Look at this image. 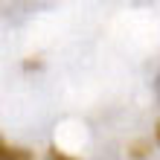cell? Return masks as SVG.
<instances>
[{"label": "cell", "mask_w": 160, "mask_h": 160, "mask_svg": "<svg viewBox=\"0 0 160 160\" xmlns=\"http://www.w3.org/2000/svg\"><path fill=\"white\" fill-rule=\"evenodd\" d=\"M0 160H35V154H32V148L12 146V143H3L0 140Z\"/></svg>", "instance_id": "6da1fadb"}, {"label": "cell", "mask_w": 160, "mask_h": 160, "mask_svg": "<svg viewBox=\"0 0 160 160\" xmlns=\"http://www.w3.org/2000/svg\"><path fill=\"white\" fill-rule=\"evenodd\" d=\"M148 154H152V146H148L146 140H137V143L128 148V157L131 160H148Z\"/></svg>", "instance_id": "7a4b0ae2"}, {"label": "cell", "mask_w": 160, "mask_h": 160, "mask_svg": "<svg viewBox=\"0 0 160 160\" xmlns=\"http://www.w3.org/2000/svg\"><path fill=\"white\" fill-rule=\"evenodd\" d=\"M44 160H76V157H70V154H64L61 148L50 146V148H47V157H44Z\"/></svg>", "instance_id": "3957f363"}, {"label": "cell", "mask_w": 160, "mask_h": 160, "mask_svg": "<svg viewBox=\"0 0 160 160\" xmlns=\"http://www.w3.org/2000/svg\"><path fill=\"white\" fill-rule=\"evenodd\" d=\"M154 140H157V146H160V119H157V125H154Z\"/></svg>", "instance_id": "277c9868"}, {"label": "cell", "mask_w": 160, "mask_h": 160, "mask_svg": "<svg viewBox=\"0 0 160 160\" xmlns=\"http://www.w3.org/2000/svg\"><path fill=\"white\" fill-rule=\"evenodd\" d=\"M154 90H157V99H160V76H157V84H154Z\"/></svg>", "instance_id": "5b68a950"}]
</instances>
